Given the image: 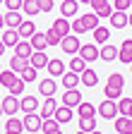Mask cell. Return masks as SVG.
Returning a JSON list of instances; mask_svg holds the SVG:
<instances>
[{
	"instance_id": "6da1fadb",
	"label": "cell",
	"mask_w": 132,
	"mask_h": 134,
	"mask_svg": "<svg viewBox=\"0 0 132 134\" xmlns=\"http://www.w3.org/2000/svg\"><path fill=\"white\" fill-rule=\"evenodd\" d=\"M98 26V17L94 14V12H89V14H79L75 22H70V29H72V34H84V31H94Z\"/></svg>"
},
{
	"instance_id": "7a4b0ae2",
	"label": "cell",
	"mask_w": 132,
	"mask_h": 134,
	"mask_svg": "<svg viewBox=\"0 0 132 134\" xmlns=\"http://www.w3.org/2000/svg\"><path fill=\"white\" fill-rule=\"evenodd\" d=\"M96 113L103 117V120H115L118 117V103L115 100H108V98H103L101 103L96 105Z\"/></svg>"
},
{
	"instance_id": "3957f363",
	"label": "cell",
	"mask_w": 132,
	"mask_h": 134,
	"mask_svg": "<svg viewBox=\"0 0 132 134\" xmlns=\"http://www.w3.org/2000/svg\"><path fill=\"white\" fill-rule=\"evenodd\" d=\"M91 10L94 14L98 17V19H108V17L113 14V5H110V0H91Z\"/></svg>"
},
{
	"instance_id": "277c9868",
	"label": "cell",
	"mask_w": 132,
	"mask_h": 134,
	"mask_svg": "<svg viewBox=\"0 0 132 134\" xmlns=\"http://www.w3.org/2000/svg\"><path fill=\"white\" fill-rule=\"evenodd\" d=\"M79 38H77V34H67V36H62L60 41V48H62V53H67V55H77L79 53Z\"/></svg>"
},
{
	"instance_id": "5b68a950",
	"label": "cell",
	"mask_w": 132,
	"mask_h": 134,
	"mask_svg": "<svg viewBox=\"0 0 132 134\" xmlns=\"http://www.w3.org/2000/svg\"><path fill=\"white\" fill-rule=\"evenodd\" d=\"M84 62H94V60H98V46L91 41V43H82L79 46V53H77Z\"/></svg>"
},
{
	"instance_id": "8992f818",
	"label": "cell",
	"mask_w": 132,
	"mask_h": 134,
	"mask_svg": "<svg viewBox=\"0 0 132 134\" xmlns=\"http://www.w3.org/2000/svg\"><path fill=\"white\" fill-rule=\"evenodd\" d=\"M0 105H3V115L12 117L14 113L19 110V98H17V96H10V93H7L3 100H0Z\"/></svg>"
},
{
	"instance_id": "52a82bcc",
	"label": "cell",
	"mask_w": 132,
	"mask_h": 134,
	"mask_svg": "<svg viewBox=\"0 0 132 134\" xmlns=\"http://www.w3.org/2000/svg\"><path fill=\"white\" fill-rule=\"evenodd\" d=\"M41 115L39 113H27L24 115V120H22V125H24V129L27 132H41Z\"/></svg>"
},
{
	"instance_id": "ba28073f",
	"label": "cell",
	"mask_w": 132,
	"mask_h": 134,
	"mask_svg": "<svg viewBox=\"0 0 132 134\" xmlns=\"http://www.w3.org/2000/svg\"><path fill=\"white\" fill-rule=\"evenodd\" d=\"M79 103H82V93H79V89H65V93H62V105L77 108Z\"/></svg>"
},
{
	"instance_id": "9c48e42d",
	"label": "cell",
	"mask_w": 132,
	"mask_h": 134,
	"mask_svg": "<svg viewBox=\"0 0 132 134\" xmlns=\"http://www.w3.org/2000/svg\"><path fill=\"white\" fill-rule=\"evenodd\" d=\"M98 60H103V62L118 60V48H115L113 43H103L101 48H98Z\"/></svg>"
},
{
	"instance_id": "30bf717a",
	"label": "cell",
	"mask_w": 132,
	"mask_h": 134,
	"mask_svg": "<svg viewBox=\"0 0 132 134\" xmlns=\"http://www.w3.org/2000/svg\"><path fill=\"white\" fill-rule=\"evenodd\" d=\"M55 89H58V84H55L53 77H48V79H41V81H39V93H41L43 98L55 96Z\"/></svg>"
},
{
	"instance_id": "8fae6325",
	"label": "cell",
	"mask_w": 132,
	"mask_h": 134,
	"mask_svg": "<svg viewBox=\"0 0 132 134\" xmlns=\"http://www.w3.org/2000/svg\"><path fill=\"white\" fill-rule=\"evenodd\" d=\"M19 110L27 113H36L39 110V98L36 96H19Z\"/></svg>"
},
{
	"instance_id": "7c38bea8",
	"label": "cell",
	"mask_w": 132,
	"mask_h": 134,
	"mask_svg": "<svg viewBox=\"0 0 132 134\" xmlns=\"http://www.w3.org/2000/svg\"><path fill=\"white\" fill-rule=\"evenodd\" d=\"M77 12H79V3H77V0H62V3H60V14L65 17V19L77 17Z\"/></svg>"
},
{
	"instance_id": "4fadbf2b",
	"label": "cell",
	"mask_w": 132,
	"mask_h": 134,
	"mask_svg": "<svg viewBox=\"0 0 132 134\" xmlns=\"http://www.w3.org/2000/svg\"><path fill=\"white\" fill-rule=\"evenodd\" d=\"M118 60H120L123 65H125V62H127V65L132 62V38H125L123 46L118 48Z\"/></svg>"
},
{
	"instance_id": "5bb4252c",
	"label": "cell",
	"mask_w": 132,
	"mask_h": 134,
	"mask_svg": "<svg viewBox=\"0 0 132 134\" xmlns=\"http://www.w3.org/2000/svg\"><path fill=\"white\" fill-rule=\"evenodd\" d=\"M46 70H48V74H51L53 79H58V77H62V72H65V62L58 60V58H51V60H48V65H46Z\"/></svg>"
},
{
	"instance_id": "9a60e30c",
	"label": "cell",
	"mask_w": 132,
	"mask_h": 134,
	"mask_svg": "<svg viewBox=\"0 0 132 134\" xmlns=\"http://www.w3.org/2000/svg\"><path fill=\"white\" fill-rule=\"evenodd\" d=\"M79 84H84L87 89H94L96 84H98V74H96V72L91 70V67H87V70L79 74Z\"/></svg>"
},
{
	"instance_id": "2e32d148",
	"label": "cell",
	"mask_w": 132,
	"mask_h": 134,
	"mask_svg": "<svg viewBox=\"0 0 132 134\" xmlns=\"http://www.w3.org/2000/svg\"><path fill=\"white\" fill-rule=\"evenodd\" d=\"M0 41L5 43V48H7V46L14 48L22 38H19V31H17V29H5V31H3V36H0Z\"/></svg>"
},
{
	"instance_id": "e0dca14e",
	"label": "cell",
	"mask_w": 132,
	"mask_h": 134,
	"mask_svg": "<svg viewBox=\"0 0 132 134\" xmlns=\"http://www.w3.org/2000/svg\"><path fill=\"white\" fill-rule=\"evenodd\" d=\"M106 89L123 91V89H125V77H123L120 72H113V74H108V79H106Z\"/></svg>"
},
{
	"instance_id": "ac0fdd59",
	"label": "cell",
	"mask_w": 132,
	"mask_h": 134,
	"mask_svg": "<svg viewBox=\"0 0 132 134\" xmlns=\"http://www.w3.org/2000/svg\"><path fill=\"white\" fill-rule=\"evenodd\" d=\"M3 22H5L7 29H17L24 19H22V12H12V10H7V12L3 14Z\"/></svg>"
},
{
	"instance_id": "d6986e66",
	"label": "cell",
	"mask_w": 132,
	"mask_h": 134,
	"mask_svg": "<svg viewBox=\"0 0 132 134\" xmlns=\"http://www.w3.org/2000/svg\"><path fill=\"white\" fill-rule=\"evenodd\" d=\"M51 29L58 34V36L62 38V36H67V34H72V29H70V22L67 19H65V17H58V19L51 24Z\"/></svg>"
},
{
	"instance_id": "ffe728a7",
	"label": "cell",
	"mask_w": 132,
	"mask_h": 134,
	"mask_svg": "<svg viewBox=\"0 0 132 134\" xmlns=\"http://www.w3.org/2000/svg\"><path fill=\"white\" fill-rule=\"evenodd\" d=\"M48 60H51V58L46 55V50H34V53H31V58H29V65L36 67V70H41V67L48 65Z\"/></svg>"
},
{
	"instance_id": "44dd1931",
	"label": "cell",
	"mask_w": 132,
	"mask_h": 134,
	"mask_svg": "<svg viewBox=\"0 0 132 134\" xmlns=\"http://www.w3.org/2000/svg\"><path fill=\"white\" fill-rule=\"evenodd\" d=\"M91 34H94V43H96V46H98V43L103 46V43L110 41V29H108V26H101V24H98Z\"/></svg>"
},
{
	"instance_id": "7402d4cb",
	"label": "cell",
	"mask_w": 132,
	"mask_h": 134,
	"mask_svg": "<svg viewBox=\"0 0 132 134\" xmlns=\"http://www.w3.org/2000/svg\"><path fill=\"white\" fill-rule=\"evenodd\" d=\"M115 132L118 134H132V117H127V115L115 117Z\"/></svg>"
},
{
	"instance_id": "603a6c76",
	"label": "cell",
	"mask_w": 132,
	"mask_h": 134,
	"mask_svg": "<svg viewBox=\"0 0 132 134\" xmlns=\"http://www.w3.org/2000/svg\"><path fill=\"white\" fill-rule=\"evenodd\" d=\"M53 117H55L60 125H67V122L72 120V108H67V105H58L55 113H53Z\"/></svg>"
},
{
	"instance_id": "cb8c5ba5",
	"label": "cell",
	"mask_w": 132,
	"mask_h": 134,
	"mask_svg": "<svg viewBox=\"0 0 132 134\" xmlns=\"http://www.w3.org/2000/svg\"><path fill=\"white\" fill-rule=\"evenodd\" d=\"M60 81H62V86H65V89H77V86H79V74L67 70V72H62Z\"/></svg>"
},
{
	"instance_id": "d4e9b609",
	"label": "cell",
	"mask_w": 132,
	"mask_h": 134,
	"mask_svg": "<svg viewBox=\"0 0 132 134\" xmlns=\"http://www.w3.org/2000/svg\"><path fill=\"white\" fill-rule=\"evenodd\" d=\"M17 31H19V38H24V41H29L31 36H34V34H36V24L34 22H22L19 26H17Z\"/></svg>"
},
{
	"instance_id": "484cf974",
	"label": "cell",
	"mask_w": 132,
	"mask_h": 134,
	"mask_svg": "<svg viewBox=\"0 0 132 134\" xmlns=\"http://www.w3.org/2000/svg\"><path fill=\"white\" fill-rule=\"evenodd\" d=\"M108 19H110V26H113V29H125V24H127V12L113 10V14L108 17Z\"/></svg>"
},
{
	"instance_id": "4316f807",
	"label": "cell",
	"mask_w": 132,
	"mask_h": 134,
	"mask_svg": "<svg viewBox=\"0 0 132 134\" xmlns=\"http://www.w3.org/2000/svg\"><path fill=\"white\" fill-rule=\"evenodd\" d=\"M55 108H58V103H55V98L51 96V98H46V103L41 105V120H48V117H53V113H55Z\"/></svg>"
},
{
	"instance_id": "83f0119b",
	"label": "cell",
	"mask_w": 132,
	"mask_h": 134,
	"mask_svg": "<svg viewBox=\"0 0 132 134\" xmlns=\"http://www.w3.org/2000/svg\"><path fill=\"white\" fill-rule=\"evenodd\" d=\"M31 53H34V48H31V43L29 41H19L17 46H14V55H19V58H24V60H29L31 58Z\"/></svg>"
},
{
	"instance_id": "f1b7e54d",
	"label": "cell",
	"mask_w": 132,
	"mask_h": 134,
	"mask_svg": "<svg viewBox=\"0 0 132 134\" xmlns=\"http://www.w3.org/2000/svg\"><path fill=\"white\" fill-rule=\"evenodd\" d=\"M77 115L79 117H94L96 115V105L89 103V100H82V103L77 105Z\"/></svg>"
},
{
	"instance_id": "f546056e",
	"label": "cell",
	"mask_w": 132,
	"mask_h": 134,
	"mask_svg": "<svg viewBox=\"0 0 132 134\" xmlns=\"http://www.w3.org/2000/svg\"><path fill=\"white\" fill-rule=\"evenodd\" d=\"M29 43H31V48H34V50H46V48H48V41H46V34H41V31H36L34 36L29 38Z\"/></svg>"
},
{
	"instance_id": "4dcf8cb0",
	"label": "cell",
	"mask_w": 132,
	"mask_h": 134,
	"mask_svg": "<svg viewBox=\"0 0 132 134\" xmlns=\"http://www.w3.org/2000/svg\"><path fill=\"white\" fill-rule=\"evenodd\" d=\"M19 12H24L27 17H36V14H41V10H39V3H36V0H24Z\"/></svg>"
},
{
	"instance_id": "1f68e13d",
	"label": "cell",
	"mask_w": 132,
	"mask_h": 134,
	"mask_svg": "<svg viewBox=\"0 0 132 134\" xmlns=\"http://www.w3.org/2000/svg\"><path fill=\"white\" fill-rule=\"evenodd\" d=\"M53 132H60V122L55 117H48L41 122V134H53Z\"/></svg>"
},
{
	"instance_id": "d6a6232c",
	"label": "cell",
	"mask_w": 132,
	"mask_h": 134,
	"mask_svg": "<svg viewBox=\"0 0 132 134\" xmlns=\"http://www.w3.org/2000/svg\"><path fill=\"white\" fill-rule=\"evenodd\" d=\"M29 67V60H24V58H19V55H12V60H10V70L12 72H22V70H27Z\"/></svg>"
},
{
	"instance_id": "836d02e7",
	"label": "cell",
	"mask_w": 132,
	"mask_h": 134,
	"mask_svg": "<svg viewBox=\"0 0 132 134\" xmlns=\"http://www.w3.org/2000/svg\"><path fill=\"white\" fill-rule=\"evenodd\" d=\"M5 132H24V125H22V120H19V117H7V122H5Z\"/></svg>"
},
{
	"instance_id": "e575fe53",
	"label": "cell",
	"mask_w": 132,
	"mask_h": 134,
	"mask_svg": "<svg viewBox=\"0 0 132 134\" xmlns=\"http://www.w3.org/2000/svg\"><path fill=\"white\" fill-rule=\"evenodd\" d=\"M24 86H27V84H24V81L17 77V79H14V81L10 84V86H7V93H10V96H17V98H19V96L24 93Z\"/></svg>"
},
{
	"instance_id": "d590c367",
	"label": "cell",
	"mask_w": 132,
	"mask_h": 134,
	"mask_svg": "<svg viewBox=\"0 0 132 134\" xmlns=\"http://www.w3.org/2000/svg\"><path fill=\"white\" fill-rule=\"evenodd\" d=\"M17 77H19V74H17V72H12V70H0V86H5V89H7Z\"/></svg>"
},
{
	"instance_id": "8d00e7d4",
	"label": "cell",
	"mask_w": 132,
	"mask_h": 134,
	"mask_svg": "<svg viewBox=\"0 0 132 134\" xmlns=\"http://www.w3.org/2000/svg\"><path fill=\"white\" fill-rule=\"evenodd\" d=\"M19 79L24 81V84H29V81H34V79H39V70H36V67H27V70H22L19 72Z\"/></svg>"
},
{
	"instance_id": "74e56055",
	"label": "cell",
	"mask_w": 132,
	"mask_h": 134,
	"mask_svg": "<svg viewBox=\"0 0 132 134\" xmlns=\"http://www.w3.org/2000/svg\"><path fill=\"white\" fill-rule=\"evenodd\" d=\"M87 70V62L82 60L79 55H72V60H70V72H77V74H82Z\"/></svg>"
},
{
	"instance_id": "f35d334b",
	"label": "cell",
	"mask_w": 132,
	"mask_h": 134,
	"mask_svg": "<svg viewBox=\"0 0 132 134\" xmlns=\"http://www.w3.org/2000/svg\"><path fill=\"white\" fill-rule=\"evenodd\" d=\"M79 129L82 132H94L96 129V117H79Z\"/></svg>"
},
{
	"instance_id": "ab89813d",
	"label": "cell",
	"mask_w": 132,
	"mask_h": 134,
	"mask_svg": "<svg viewBox=\"0 0 132 134\" xmlns=\"http://www.w3.org/2000/svg\"><path fill=\"white\" fill-rule=\"evenodd\" d=\"M115 103H118V115H127L130 108H132V98H123V96H120Z\"/></svg>"
},
{
	"instance_id": "60d3db41",
	"label": "cell",
	"mask_w": 132,
	"mask_h": 134,
	"mask_svg": "<svg viewBox=\"0 0 132 134\" xmlns=\"http://www.w3.org/2000/svg\"><path fill=\"white\" fill-rule=\"evenodd\" d=\"M46 41H48V46H60V41H62V38L58 36L53 29H48V31H46Z\"/></svg>"
},
{
	"instance_id": "b9f144b4",
	"label": "cell",
	"mask_w": 132,
	"mask_h": 134,
	"mask_svg": "<svg viewBox=\"0 0 132 134\" xmlns=\"http://www.w3.org/2000/svg\"><path fill=\"white\" fill-rule=\"evenodd\" d=\"M22 3H24V0H3V5L7 10H12V12H19L22 10Z\"/></svg>"
},
{
	"instance_id": "7bdbcfd3",
	"label": "cell",
	"mask_w": 132,
	"mask_h": 134,
	"mask_svg": "<svg viewBox=\"0 0 132 134\" xmlns=\"http://www.w3.org/2000/svg\"><path fill=\"white\" fill-rule=\"evenodd\" d=\"M132 5V0H115L113 3V10H118V12H127Z\"/></svg>"
},
{
	"instance_id": "ee69618b",
	"label": "cell",
	"mask_w": 132,
	"mask_h": 134,
	"mask_svg": "<svg viewBox=\"0 0 132 134\" xmlns=\"http://www.w3.org/2000/svg\"><path fill=\"white\" fill-rule=\"evenodd\" d=\"M39 3V10L41 12H51L53 10V0H36Z\"/></svg>"
},
{
	"instance_id": "f6af8a7d",
	"label": "cell",
	"mask_w": 132,
	"mask_h": 134,
	"mask_svg": "<svg viewBox=\"0 0 132 134\" xmlns=\"http://www.w3.org/2000/svg\"><path fill=\"white\" fill-rule=\"evenodd\" d=\"M3 53H5V43L0 41V58H3Z\"/></svg>"
},
{
	"instance_id": "bcb514c9",
	"label": "cell",
	"mask_w": 132,
	"mask_h": 134,
	"mask_svg": "<svg viewBox=\"0 0 132 134\" xmlns=\"http://www.w3.org/2000/svg\"><path fill=\"white\" fill-rule=\"evenodd\" d=\"M127 24H130V26H132V12H130V14H127Z\"/></svg>"
},
{
	"instance_id": "7dc6e473",
	"label": "cell",
	"mask_w": 132,
	"mask_h": 134,
	"mask_svg": "<svg viewBox=\"0 0 132 134\" xmlns=\"http://www.w3.org/2000/svg\"><path fill=\"white\" fill-rule=\"evenodd\" d=\"M5 26V22H3V14H0V29H3Z\"/></svg>"
},
{
	"instance_id": "c3c4849f",
	"label": "cell",
	"mask_w": 132,
	"mask_h": 134,
	"mask_svg": "<svg viewBox=\"0 0 132 134\" xmlns=\"http://www.w3.org/2000/svg\"><path fill=\"white\" fill-rule=\"evenodd\" d=\"M89 134H103V132H98V129H94V132H89Z\"/></svg>"
},
{
	"instance_id": "681fc988",
	"label": "cell",
	"mask_w": 132,
	"mask_h": 134,
	"mask_svg": "<svg viewBox=\"0 0 132 134\" xmlns=\"http://www.w3.org/2000/svg\"><path fill=\"white\" fill-rule=\"evenodd\" d=\"M77 3H91V0H77Z\"/></svg>"
},
{
	"instance_id": "f907efd6",
	"label": "cell",
	"mask_w": 132,
	"mask_h": 134,
	"mask_svg": "<svg viewBox=\"0 0 132 134\" xmlns=\"http://www.w3.org/2000/svg\"><path fill=\"white\" fill-rule=\"evenodd\" d=\"M5 134H19V132H5Z\"/></svg>"
},
{
	"instance_id": "816d5d0a",
	"label": "cell",
	"mask_w": 132,
	"mask_h": 134,
	"mask_svg": "<svg viewBox=\"0 0 132 134\" xmlns=\"http://www.w3.org/2000/svg\"><path fill=\"white\" fill-rule=\"evenodd\" d=\"M75 134H87V132H82V129H79V132H75Z\"/></svg>"
},
{
	"instance_id": "f5cc1de1",
	"label": "cell",
	"mask_w": 132,
	"mask_h": 134,
	"mask_svg": "<svg viewBox=\"0 0 132 134\" xmlns=\"http://www.w3.org/2000/svg\"><path fill=\"white\" fill-rule=\"evenodd\" d=\"M127 117H132V108H130V113H127Z\"/></svg>"
},
{
	"instance_id": "db71d44e",
	"label": "cell",
	"mask_w": 132,
	"mask_h": 134,
	"mask_svg": "<svg viewBox=\"0 0 132 134\" xmlns=\"http://www.w3.org/2000/svg\"><path fill=\"white\" fill-rule=\"evenodd\" d=\"M29 134H41V132H29Z\"/></svg>"
},
{
	"instance_id": "11a10c76",
	"label": "cell",
	"mask_w": 132,
	"mask_h": 134,
	"mask_svg": "<svg viewBox=\"0 0 132 134\" xmlns=\"http://www.w3.org/2000/svg\"><path fill=\"white\" fill-rule=\"evenodd\" d=\"M0 115H3V105H0Z\"/></svg>"
},
{
	"instance_id": "9f6ffc18",
	"label": "cell",
	"mask_w": 132,
	"mask_h": 134,
	"mask_svg": "<svg viewBox=\"0 0 132 134\" xmlns=\"http://www.w3.org/2000/svg\"><path fill=\"white\" fill-rule=\"evenodd\" d=\"M53 134H62V132H53Z\"/></svg>"
},
{
	"instance_id": "6f0895ef",
	"label": "cell",
	"mask_w": 132,
	"mask_h": 134,
	"mask_svg": "<svg viewBox=\"0 0 132 134\" xmlns=\"http://www.w3.org/2000/svg\"><path fill=\"white\" fill-rule=\"evenodd\" d=\"M130 70H132V62H130Z\"/></svg>"
},
{
	"instance_id": "680465c9",
	"label": "cell",
	"mask_w": 132,
	"mask_h": 134,
	"mask_svg": "<svg viewBox=\"0 0 132 134\" xmlns=\"http://www.w3.org/2000/svg\"><path fill=\"white\" fill-rule=\"evenodd\" d=\"M0 70H3V65H0Z\"/></svg>"
}]
</instances>
